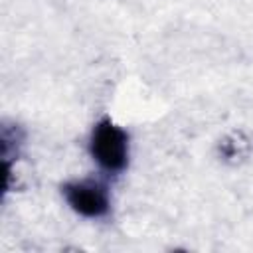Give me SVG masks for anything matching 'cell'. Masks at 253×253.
<instances>
[{
	"instance_id": "1",
	"label": "cell",
	"mask_w": 253,
	"mask_h": 253,
	"mask_svg": "<svg viewBox=\"0 0 253 253\" xmlns=\"http://www.w3.org/2000/svg\"><path fill=\"white\" fill-rule=\"evenodd\" d=\"M91 154L101 168L109 172L123 170L128 156L126 132L115 123H111L109 119L101 121L91 134Z\"/></svg>"
},
{
	"instance_id": "2",
	"label": "cell",
	"mask_w": 253,
	"mask_h": 253,
	"mask_svg": "<svg viewBox=\"0 0 253 253\" xmlns=\"http://www.w3.org/2000/svg\"><path fill=\"white\" fill-rule=\"evenodd\" d=\"M65 198L69 202V206L87 217H101L107 213L109 210V198L107 192L101 184L91 182V180H83V182H73L67 184L63 188Z\"/></svg>"
}]
</instances>
